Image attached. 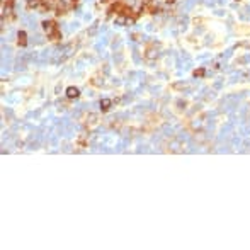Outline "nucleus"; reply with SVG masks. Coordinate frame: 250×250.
Returning <instances> with one entry per match:
<instances>
[{"mask_svg": "<svg viewBox=\"0 0 250 250\" xmlns=\"http://www.w3.org/2000/svg\"><path fill=\"white\" fill-rule=\"evenodd\" d=\"M17 43H19V46H26L27 44V34L24 31H19V34H17Z\"/></svg>", "mask_w": 250, "mask_h": 250, "instance_id": "nucleus-3", "label": "nucleus"}, {"mask_svg": "<svg viewBox=\"0 0 250 250\" xmlns=\"http://www.w3.org/2000/svg\"><path fill=\"white\" fill-rule=\"evenodd\" d=\"M111 104H112L111 99H102V101H101V109L102 111H109L111 109Z\"/></svg>", "mask_w": 250, "mask_h": 250, "instance_id": "nucleus-5", "label": "nucleus"}, {"mask_svg": "<svg viewBox=\"0 0 250 250\" xmlns=\"http://www.w3.org/2000/svg\"><path fill=\"white\" fill-rule=\"evenodd\" d=\"M194 77H204V68H199L194 72Z\"/></svg>", "mask_w": 250, "mask_h": 250, "instance_id": "nucleus-9", "label": "nucleus"}, {"mask_svg": "<svg viewBox=\"0 0 250 250\" xmlns=\"http://www.w3.org/2000/svg\"><path fill=\"white\" fill-rule=\"evenodd\" d=\"M14 7V0H5V12H10Z\"/></svg>", "mask_w": 250, "mask_h": 250, "instance_id": "nucleus-6", "label": "nucleus"}, {"mask_svg": "<svg viewBox=\"0 0 250 250\" xmlns=\"http://www.w3.org/2000/svg\"><path fill=\"white\" fill-rule=\"evenodd\" d=\"M131 22H133V19L124 17V15H118V17H116V24H119V26H124V24H128V26H130Z\"/></svg>", "mask_w": 250, "mask_h": 250, "instance_id": "nucleus-4", "label": "nucleus"}, {"mask_svg": "<svg viewBox=\"0 0 250 250\" xmlns=\"http://www.w3.org/2000/svg\"><path fill=\"white\" fill-rule=\"evenodd\" d=\"M147 58H148V60H153V58H157V53L152 51V49H148V51H147Z\"/></svg>", "mask_w": 250, "mask_h": 250, "instance_id": "nucleus-8", "label": "nucleus"}, {"mask_svg": "<svg viewBox=\"0 0 250 250\" xmlns=\"http://www.w3.org/2000/svg\"><path fill=\"white\" fill-rule=\"evenodd\" d=\"M43 29H44V32L48 34L49 39H60V37H61L60 31H58V27H56V24H55V20H44V22H43Z\"/></svg>", "mask_w": 250, "mask_h": 250, "instance_id": "nucleus-1", "label": "nucleus"}, {"mask_svg": "<svg viewBox=\"0 0 250 250\" xmlns=\"http://www.w3.org/2000/svg\"><path fill=\"white\" fill-rule=\"evenodd\" d=\"M78 95H80V90H78L77 87H68V89H66V97L68 99H77Z\"/></svg>", "mask_w": 250, "mask_h": 250, "instance_id": "nucleus-2", "label": "nucleus"}, {"mask_svg": "<svg viewBox=\"0 0 250 250\" xmlns=\"http://www.w3.org/2000/svg\"><path fill=\"white\" fill-rule=\"evenodd\" d=\"M95 121H97V114H89L87 123H89V124H95Z\"/></svg>", "mask_w": 250, "mask_h": 250, "instance_id": "nucleus-7", "label": "nucleus"}]
</instances>
